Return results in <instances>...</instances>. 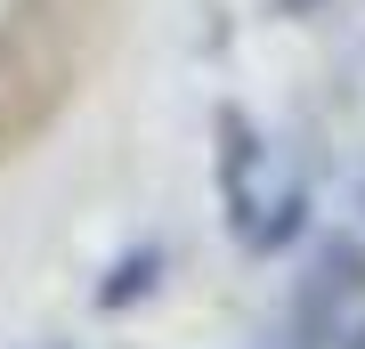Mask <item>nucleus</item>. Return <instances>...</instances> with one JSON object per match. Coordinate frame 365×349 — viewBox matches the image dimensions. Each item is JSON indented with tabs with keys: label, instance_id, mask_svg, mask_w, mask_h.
<instances>
[{
	"label": "nucleus",
	"instance_id": "nucleus-1",
	"mask_svg": "<svg viewBox=\"0 0 365 349\" xmlns=\"http://www.w3.org/2000/svg\"><path fill=\"white\" fill-rule=\"evenodd\" d=\"M357 293H365V252H357V244H333L325 260H317V285H309V317H317V309H349Z\"/></svg>",
	"mask_w": 365,
	"mask_h": 349
},
{
	"label": "nucleus",
	"instance_id": "nucleus-2",
	"mask_svg": "<svg viewBox=\"0 0 365 349\" xmlns=\"http://www.w3.org/2000/svg\"><path fill=\"white\" fill-rule=\"evenodd\" d=\"M220 138H227V146H220V187H227V203L244 211V203H252L244 179H252V163H260V146H252V122H244V114H220Z\"/></svg>",
	"mask_w": 365,
	"mask_h": 349
},
{
	"label": "nucleus",
	"instance_id": "nucleus-3",
	"mask_svg": "<svg viewBox=\"0 0 365 349\" xmlns=\"http://www.w3.org/2000/svg\"><path fill=\"white\" fill-rule=\"evenodd\" d=\"M155 268H163V252H155V244H146V252H130V260L114 268V285H98V309H130V293H146V285H155Z\"/></svg>",
	"mask_w": 365,
	"mask_h": 349
},
{
	"label": "nucleus",
	"instance_id": "nucleus-4",
	"mask_svg": "<svg viewBox=\"0 0 365 349\" xmlns=\"http://www.w3.org/2000/svg\"><path fill=\"white\" fill-rule=\"evenodd\" d=\"M349 349H365V333H357V341H349Z\"/></svg>",
	"mask_w": 365,
	"mask_h": 349
}]
</instances>
